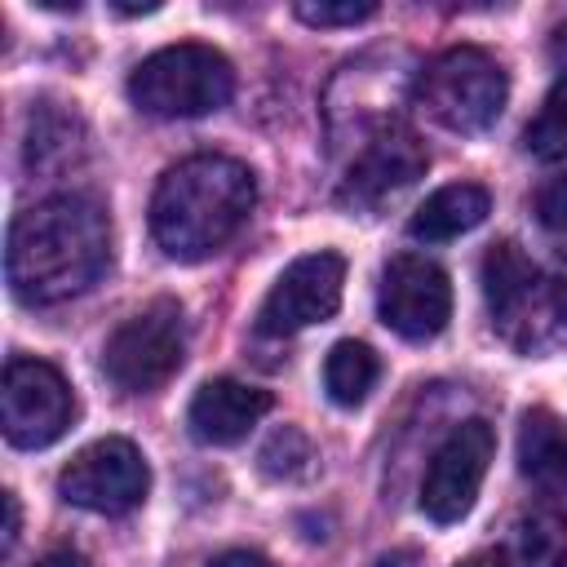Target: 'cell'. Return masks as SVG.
<instances>
[{
	"instance_id": "7a4b0ae2",
	"label": "cell",
	"mask_w": 567,
	"mask_h": 567,
	"mask_svg": "<svg viewBox=\"0 0 567 567\" xmlns=\"http://www.w3.org/2000/svg\"><path fill=\"white\" fill-rule=\"evenodd\" d=\"M257 204L248 164L230 155H190L173 164L151 195V235L173 261H204L235 239Z\"/></svg>"
},
{
	"instance_id": "e0dca14e",
	"label": "cell",
	"mask_w": 567,
	"mask_h": 567,
	"mask_svg": "<svg viewBox=\"0 0 567 567\" xmlns=\"http://www.w3.org/2000/svg\"><path fill=\"white\" fill-rule=\"evenodd\" d=\"M514 567H567V523L554 509H527L514 523Z\"/></svg>"
},
{
	"instance_id": "4316f807",
	"label": "cell",
	"mask_w": 567,
	"mask_h": 567,
	"mask_svg": "<svg viewBox=\"0 0 567 567\" xmlns=\"http://www.w3.org/2000/svg\"><path fill=\"white\" fill-rule=\"evenodd\" d=\"M456 567H505V563H501V554H474V558H465Z\"/></svg>"
},
{
	"instance_id": "ba28073f",
	"label": "cell",
	"mask_w": 567,
	"mask_h": 567,
	"mask_svg": "<svg viewBox=\"0 0 567 567\" xmlns=\"http://www.w3.org/2000/svg\"><path fill=\"white\" fill-rule=\"evenodd\" d=\"M492 452H496V434L487 421L452 425V434L434 447L425 478H421V509L430 523L447 527L474 509L478 487H483L487 465H492Z\"/></svg>"
},
{
	"instance_id": "8992f818",
	"label": "cell",
	"mask_w": 567,
	"mask_h": 567,
	"mask_svg": "<svg viewBox=\"0 0 567 567\" xmlns=\"http://www.w3.org/2000/svg\"><path fill=\"white\" fill-rule=\"evenodd\" d=\"M75 421L66 377L44 359H9L0 385V425L13 447H49Z\"/></svg>"
},
{
	"instance_id": "5bb4252c",
	"label": "cell",
	"mask_w": 567,
	"mask_h": 567,
	"mask_svg": "<svg viewBox=\"0 0 567 567\" xmlns=\"http://www.w3.org/2000/svg\"><path fill=\"white\" fill-rule=\"evenodd\" d=\"M492 213V195L474 182H452V186H439L408 221V235L412 239H425V244H443V239H456L474 226H483Z\"/></svg>"
},
{
	"instance_id": "30bf717a",
	"label": "cell",
	"mask_w": 567,
	"mask_h": 567,
	"mask_svg": "<svg viewBox=\"0 0 567 567\" xmlns=\"http://www.w3.org/2000/svg\"><path fill=\"white\" fill-rule=\"evenodd\" d=\"M377 315L403 341H430L452 319V284H447V275L430 257L403 252L381 275Z\"/></svg>"
},
{
	"instance_id": "7c38bea8",
	"label": "cell",
	"mask_w": 567,
	"mask_h": 567,
	"mask_svg": "<svg viewBox=\"0 0 567 567\" xmlns=\"http://www.w3.org/2000/svg\"><path fill=\"white\" fill-rule=\"evenodd\" d=\"M270 412V394L257 390V385H244L235 377H217V381H204L186 408V425L199 443H213V447H230L239 443L261 416Z\"/></svg>"
},
{
	"instance_id": "484cf974",
	"label": "cell",
	"mask_w": 567,
	"mask_h": 567,
	"mask_svg": "<svg viewBox=\"0 0 567 567\" xmlns=\"http://www.w3.org/2000/svg\"><path fill=\"white\" fill-rule=\"evenodd\" d=\"M31 567H89V558H84V554H75V549H53V554L35 558Z\"/></svg>"
},
{
	"instance_id": "ffe728a7",
	"label": "cell",
	"mask_w": 567,
	"mask_h": 567,
	"mask_svg": "<svg viewBox=\"0 0 567 567\" xmlns=\"http://www.w3.org/2000/svg\"><path fill=\"white\" fill-rule=\"evenodd\" d=\"M257 461H261V470H266L270 478H301V474H310L315 447H310V439H306L297 425H284V430H275V434L261 443Z\"/></svg>"
},
{
	"instance_id": "3957f363",
	"label": "cell",
	"mask_w": 567,
	"mask_h": 567,
	"mask_svg": "<svg viewBox=\"0 0 567 567\" xmlns=\"http://www.w3.org/2000/svg\"><path fill=\"white\" fill-rule=\"evenodd\" d=\"M235 93V66L213 44H168L142 58L128 75V102L155 120H190L221 111Z\"/></svg>"
},
{
	"instance_id": "52a82bcc",
	"label": "cell",
	"mask_w": 567,
	"mask_h": 567,
	"mask_svg": "<svg viewBox=\"0 0 567 567\" xmlns=\"http://www.w3.org/2000/svg\"><path fill=\"white\" fill-rule=\"evenodd\" d=\"M146 487H151L146 456L115 434L80 447L58 474V496L93 514H128L146 501Z\"/></svg>"
},
{
	"instance_id": "603a6c76",
	"label": "cell",
	"mask_w": 567,
	"mask_h": 567,
	"mask_svg": "<svg viewBox=\"0 0 567 567\" xmlns=\"http://www.w3.org/2000/svg\"><path fill=\"white\" fill-rule=\"evenodd\" d=\"M208 567H275V563L261 558L257 549H226V554H217Z\"/></svg>"
},
{
	"instance_id": "8fae6325",
	"label": "cell",
	"mask_w": 567,
	"mask_h": 567,
	"mask_svg": "<svg viewBox=\"0 0 567 567\" xmlns=\"http://www.w3.org/2000/svg\"><path fill=\"white\" fill-rule=\"evenodd\" d=\"M425 164H430V155H425L421 137L412 128H403V124H385V128L372 133V142L350 164L341 195L350 204H368L372 208V204L390 199L394 190L412 186L425 173Z\"/></svg>"
},
{
	"instance_id": "2e32d148",
	"label": "cell",
	"mask_w": 567,
	"mask_h": 567,
	"mask_svg": "<svg viewBox=\"0 0 567 567\" xmlns=\"http://www.w3.org/2000/svg\"><path fill=\"white\" fill-rule=\"evenodd\" d=\"M381 377V359L363 341H337L323 359V390L337 408H359Z\"/></svg>"
},
{
	"instance_id": "7402d4cb",
	"label": "cell",
	"mask_w": 567,
	"mask_h": 567,
	"mask_svg": "<svg viewBox=\"0 0 567 567\" xmlns=\"http://www.w3.org/2000/svg\"><path fill=\"white\" fill-rule=\"evenodd\" d=\"M536 217H540V226H549V230H567V173H563V177H549V182L540 186V195H536Z\"/></svg>"
},
{
	"instance_id": "6da1fadb",
	"label": "cell",
	"mask_w": 567,
	"mask_h": 567,
	"mask_svg": "<svg viewBox=\"0 0 567 567\" xmlns=\"http://www.w3.org/2000/svg\"><path fill=\"white\" fill-rule=\"evenodd\" d=\"M111 266V217L89 195H53L9 226L4 275L18 301L58 306L89 292Z\"/></svg>"
},
{
	"instance_id": "83f0119b",
	"label": "cell",
	"mask_w": 567,
	"mask_h": 567,
	"mask_svg": "<svg viewBox=\"0 0 567 567\" xmlns=\"http://www.w3.org/2000/svg\"><path fill=\"white\" fill-rule=\"evenodd\" d=\"M554 53H558V58H567V27H558V31H554Z\"/></svg>"
},
{
	"instance_id": "d6986e66",
	"label": "cell",
	"mask_w": 567,
	"mask_h": 567,
	"mask_svg": "<svg viewBox=\"0 0 567 567\" xmlns=\"http://www.w3.org/2000/svg\"><path fill=\"white\" fill-rule=\"evenodd\" d=\"M75 128H80L75 115H62L53 106L31 111V124H27V164L31 168H44V164H53V155L66 159L71 146H75V137H71Z\"/></svg>"
},
{
	"instance_id": "cb8c5ba5",
	"label": "cell",
	"mask_w": 567,
	"mask_h": 567,
	"mask_svg": "<svg viewBox=\"0 0 567 567\" xmlns=\"http://www.w3.org/2000/svg\"><path fill=\"white\" fill-rule=\"evenodd\" d=\"M18 527H22L18 496H13V492H4V554H9V549H13V540H18Z\"/></svg>"
},
{
	"instance_id": "5b68a950",
	"label": "cell",
	"mask_w": 567,
	"mask_h": 567,
	"mask_svg": "<svg viewBox=\"0 0 567 567\" xmlns=\"http://www.w3.org/2000/svg\"><path fill=\"white\" fill-rule=\"evenodd\" d=\"M186 354V323L182 306L173 297H159L128 315L102 346V372L124 394H151L159 390Z\"/></svg>"
},
{
	"instance_id": "44dd1931",
	"label": "cell",
	"mask_w": 567,
	"mask_h": 567,
	"mask_svg": "<svg viewBox=\"0 0 567 567\" xmlns=\"http://www.w3.org/2000/svg\"><path fill=\"white\" fill-rule=\"evenodd\" d=\"M292 13L306 27H354L377 18V4L372 0H297Z\"/></svg>"
},
{
	"instance_id": "ac0fdd59",
	"label": "cell",
	"mask_w": 567,
	"mask_h": 567,
	"mask_svg": "<svg viewBox=\"0 0 567 567\" xmlns=\"http://www.w3.org/2000/svg\"><path fill=\"white\" fill-rule=\"evenodd\" d=\"M523 146L536 159H567V71L554 80L540 111L532 115V124L523 133Z\"/></svg>"
},
{
	"instance_id": "4fadbf2b",
	"label": "cell",
	"mask_w": 567,
	"mask_h": 567,
	"mask_svg": "<svg viewBox=\"0 0 567 567\" xmlns=\"http://www.w3.org/2000/svg\"><path fill=\"white\" fill-rule=\"evenodd\" d=\"M518 470L554 501H567V421L549 408L523 412L518 425Z\"/></svg>"
},
{
	"instance_id": "9c48e42d",
	"label": "cell",
	"mask_w": 567,
	"mask_h": 567,
	"mask_svg": "<svg viewBox=\"0 0 567 567\" xmlns=\"http://www.w3.org/2000/svg\"><path fill=\"white\" fill-rule=\"evenodd\" d=\"M341 284H346V261L337 252H306L297 257L275 288L266 292L257 310V332L261 337H292L310 323H323L341 306Z\"/></svg>"
},
{
	"instance_id": "277c9868",
	"label": "cell",
	"mask_w": 567,
	"mask_h": 567,
	"mask_svg": "<svg viewBox=\"0 0 567 567\" xmlns=\"http://www.w3.org/2000/svg\"><path fill=\"white\" fill-rule=\"evenodd\" d=\"M509 80L487 49L456 44L421 75V106L452 133H483L505 111Z\"/></svg>"
},
{
	"instance_id": "9a60e30c",
	"label": "cell",
	"mask_w": 567,
	"mask_h": 567,
	"mask_svg": "<svg viewBox=\"0 0 567 567\" xmlns=\"http://www.w3.org/2000/svg\"><path fill=\"white\" fill-rule=\"evenodd\" d=\"M536 279H540L536 275V261L514 239L492 244L487 257H483V297H487L492 319H514L532 301Z\"/></svg>"
},
{
	"instance_id": "d4e9b609",
	"label": "cell",
	"mask_w": 567,
	"mask_h": 567,
	"mask_svg": "<svg viewBox=\"0 0 567 567\" xmlns=\"http://www.w3.org/2000/svg\"><path fill=\"white\" fill-rule=\"evenodd\" d=\"M549 310H554V315L567 323V266H563V270L549 279Z\"/></svg>"
}]
</instances>
